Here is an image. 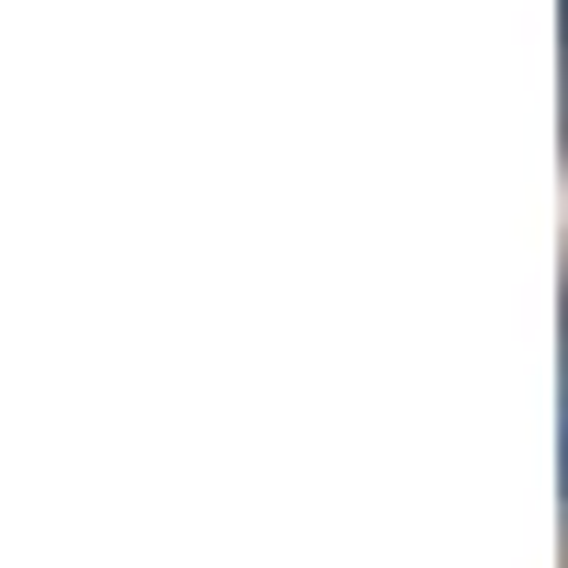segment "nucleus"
I'll return each mask as SVG.
<instances>
[{"label":"nucleus","mask_w":568,"mask_h":568,"mask_svg":"<svg viewBox=\"0 0 568 568\" xmlns=\"http://www.w3.org/2000/svg\"><path fill=\"white\" fill-rule=\"evenodd\" d=\"M557 478H568V329H557Z\"/></svg>","instance_id":"f257e3e1"},{"label":"nucleus","mask_w":568,"mask_h":568,"mask_svg":"<svg viewBox=\"0 0 568 568\" xmlns=\"http://www.w3.org/2000/svg\"><path fill=\"white\" fill-rule=\"evenodd\" d=\"M557 12H568V0H557Z\"/></svg>","instance_id":"f03ea898"}]
</instances>
